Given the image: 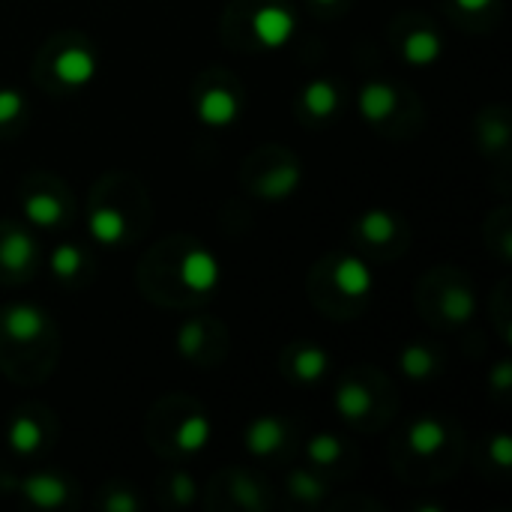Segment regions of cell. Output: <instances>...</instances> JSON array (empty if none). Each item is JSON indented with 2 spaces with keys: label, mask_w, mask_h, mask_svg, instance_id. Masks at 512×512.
Listing matches in <instances>:
<instances>
[{
  "label": "cell",
  "mask_w": 512,
  "mask_h": 512,
  "mask_svg": "<svg viewBox=\"0 0 512 512\" xmlns=\"http://www.w3.org/2000/svg\"><path fill=\"white\" fill-rule=\"evenodd\" d=\"M306 294L309 303L330 321H357L369 309L375 294L372 261L354 252L351 246L330 249L309 267Z\"/></svg>",
  "instance_id": "obj_5"
},
{
  "label": "cell",
  "mask_w": 512,
  "mask_h": 512,
  "mask_svg": "<svg viewBox=\"0 0 512 512\" xmlns=\"http://www.w3.org/2000/svg\"><path fill=\"white\" fill-rule=\"evenodd\" d=\"M93 507L102 512H141L144 510V501H141V495H138V489L132 483L111 480V483H105L96 492Z\"/></svg>",
  "instance_id": "obj_34"
},
{
  "label": "cell",
  "mask_w": 512,
  "mask_h": 512,
  "mask_svg": "<svg viewBox=\"0 0 512 512\" xmlns=\"http://www.w3.org/2000/svg\"><path fill=\"white\" fill-rule=\"evenodd\" d=\"M276 504L273 486L249 468L219 471L204 492V507L210 512H273Z\"/></svg>",
  "instance_id": "obj_16"
},
{
  "label": "cell",
  "mask_w": 512,
  "mask_h": 512,
  "mask_svg": "<svg viewBox=\"0 0 512 512\" xmlns=\"http://www.w3.org/2000/svg\"><path fill=\"white\" fill-rule=\"evenodd\" d=\"M348 102V87L339 78L321 75L309 78L297 96H294V114L306 129H324L330 126Z\"/></svg>",
  "instance_id": "obj_23"
},
{
  "label": "cell",
  "mask_w": 512,
  "mask_h": 512,
  "mask_svg": "<svg viewBox=\"0 0 512 512\" xmlns=\"http://www.w3.org/2000/svg\"><path fill=\"white\" fill-rule=\"evenodd\" d=\"M465 456V432L453 417L423 414L402 426L390 447L393 471L411 486H435L453 477Z\"/></svg>",
  "instance_id": "obj_4"
},
{
  "label": "cell",
  "mask_w": 512,
  "mask_h": 512,
  "mask_svg": "<svg viewBox=\"0 0 512 512\" xmlns=\"http://www.w3.org/2000/svg\"><path fill=\"white\" fill-rule=\"evenodd\" d=\"M39 240L33 228L21 219H0V285L18 288L39 273Z\"/></svg>",
  "instance_id": "obj_21"
},
{
  "label": "cell",
  "mask_w": 512,
  "mask_h": 512,
  "mask_svg": "<svg viewBox=\"0 0 512 512\" xmlns=\"http://www.w3.org/2000/svg\"><path fill=\"white\" fill-rule=\"evenodd\" d=\"M474 144L480 156L498 168H510L512 117L504 102L483 105L474 117Z\"/></svg>",
  "instance_id": "obj_24"
},
{
  "label": "cell",
  "mask_w": 512,
  "mask_h": 512,
  "mask_svg": "<svg viewBox=\"0 0 512 512\" xmlns=\"http://www.w3.org/2000/svg\"><path fill=\"white\" fill-rule=\"evenodd\" d=\"M30 123V102L18 87H0V141L18 138Z\"/></svg>",
  "instance_id": "obj_32"
},
{
  "label": "cell",
  "mask_w": 512,
  "mask_h": 512,
  "mask_svg": "<svg viewBox=\"0 0 512 512\" xmlns=\"http://www.w3.org/2000/svg\"><path fill=\"white\" fill-rule=\"evenodd\" d=\"M333 357L327 354V348H321L318 342L309 339H297L288 342L279 354V375L291 384V387H315L330 375Z\"/></svg>",
  "instance_id": "obj_25"
},
{
  "label": "cell",
  "mask_w": 512,
  "mask_h": 512,
  "mask_svg": "<svg viewBox=\"0 0 512 512\" xmlns=\"http://www.w3.org/2000/svg\"><path fill=\"white\" fill-rule=\"evenodd\" d=\"M153 222V201L144 183L129 171L96 177L84 201V225L96 246L120 252L135 246Z\"/></svg>",
  "instance_id": "obj_3"
},
{
  "label": "cell",
  "mask_w": 512,
  "mask_h": 512,
  "mask_svg": "<svg viewBox=\"0 0 512 512\" xmlns=\"http://www.w3.org/2000/svg\"><path fill=\"white\" fill-rule=\"evenodd\" d=\"M444 369H447V354L435 339H411L399 351V372L414 384L432 381L444 375Z\"/></svg>",
  "instance_id": "obj_28"
},
{
  "label": "cell",
  "mask_w": 512,
  "mask_h": 512,
  "mask_svg": "<svg viewBox=\"0 0 512 512\" xmlns=\"http://www.w3.org/2000/svg\"><path fill=\"white\" fill-rule=\"evenodd\" d=\"M222 276L219 255L189 234L162 237L141 255L135 270L138 291L150 303L186 312L210 303L222 288Z\"/></svg>",
  "instance_id": "obj_1"
},
{
  "label": "cell",
  "mask_w": 512,
  "mask_h": 512,
  "mask_svg": "<svg viewBox=\"0 0 512 512\" xmlns=\"http://www.w3.org/2000/svg\"><path fill=\"white\" fill-rule=\"evenodd\" d=\"M48 267H51L54 282H60L72 291L87 288L96 276V258H93L90 246H84V243L54 246V252L48 255Z\"/></svg>",
  "instance_id": "obj_27"
},
{
  "label": "cell",
  "mask_w": 512,
  "mask_h": 512,
  "mask_svg": "<svg viewBox=\"0 0 512 512\" xmlns=\"http://www.w3.org/2000/svg\"><path fill=\"white\" fill-rule=\"evenodd\" d=\"M0 495H15L27 507L42 512L69 510L78 504V486L60 471H27L12 474L0 468Z\"/></svg>",
  "instance_id": "obj_20"
},
{
  "label": "cell",
  "mask_w": 512,
  "mask_h": 512,
  "mask_svg": "<svg viewBox=\"0 0 512 512\" xmlns=\"http://www.w3.org/2000/svg\"><path fill=\"white\" fill-rule=\"evenodd\" d=\"M99 72H102L99 51L84 30L51 33L39 45V51L30 63L33 84L51 96L78 93V90L90 87L99 78Z\"/></svg>",
  "instance_id": "obj_8"
},
{
  "label": "cell",
  "mask_w": 512,
  "mask_h": 512,
  "mask_svg": "<svg viewBox=\"0 0 512 512\" xmlns=\"http://www.w3.org/2000/svg\"><path fill=\"white\" fill-rule=\"evenodd\" d=\"M483 237H486L489 252H492L498 261L510 264L512 261V207L510 204H498V207L486 216Z\"/></svg>",
  "instance_id": "obj_33"
},
{
  "label": "cell",
  "mask_w": 512,
  "mask_h": 512,
  "mask_svg": "<svg viewBox=\"0 0 512 512\" xmlns=\"http://www.w3.org/2000/svg\"><path fill=\"white\" fill-rule=\"evenodd\" d=\"M480 468L498 471V474H510L512 468V441L507 432H495L492 438L483 441V450L477 456Z\"/></svg>",
  "instance_id": "obj_35"
},
{
  "label": "cell",
  "mask_w": 512,
  "mask_h": 512,
  "mask_svg": "<svg viewBox=\"0 0 512 512\" xmlns=\"http://www.w3.org/2000/svg\"><path fill=\"white\" fill-rule=\"evenodd\" d=\"M60 363V330L54 318L24 300L0 306V375L21 387L45 384Z\"/></svg>",
  "instance_id": "obj_2"
},
{
  "label": "cell",
  "mask_w": 512,
  "mask_h": 512,
  "mask_svg": "<svg viewBox=\"0 0 512 512\" xmlns=\"http://www.w3.org/2000/svg\"><path fill=\"white\" fill-rule=\"evenodd\" d=\"M285 495L291 504H297L303 510H318L330 498V480L321 471H315L312 465H300V468L288 471Z\"/></svg>",
  "instance_id": "obj_31"
},
{
  "label": "cell",
  "mask_w": 512,
  "mask_h": 512,
  "mask_svg": "<svg viewBox=\"0 0 512 512\" xmlns=\"http://www.w3.org/2000/svg\"><path fill=\"white\" fill-rule=\"evenodd\" d=\"M414 306L426 324L438 330H462L477 318V288L465 267L441 264L420 276Z\"/></svg>",
  "instance_id": "obj_10"
},
{
  "label": "cell",
  "mask_w": 512,
  "mask_h": 512,
  "mask_svg": "<svg viewBox=\"0 0 512 512\" xmlns=\"http://www.w3.org/2000/svg\"><path fill=\"white\" fill-rule=\"evenodd\" d=\"M156 501L162 510H189L201 501L198 483L192 471L183 468V462H171L159 480H156Z\"/></svg>",
  "instance_id": "obj_29"
},
{
  "label": "cell",
  "mask_w": 512,
  "mask_h": 512,
  "mask_svg": "<svg viewBox=\"0 0 512 512\" xmlns=\"http://www.w3.org/2000/svg\"><path fill=\"white\" fill-rule=\"evenodd\" d=\"M246 102H249V93L231 69H222V66L204 69L192 84L195 120L213 132H225L237 126L243 120Z\"/></svg>",
  "instance_id": "obj_14"
},
{
  "label": "cell",
  "mask_w": 512,
  "mask_h": 512,
  "mask_svg": "<svg viewBox=\"0 0 512 512\" xmlns=\"http://www.w3.org/2000/svg\"><path fill=\"white\" fill-rule=\"evenodd\" d=\"M492 315H495V324H498V333L504 342L512 339V297H510V282H501L495 288V297H492Z\"/></svg>",
  "instance_id": "obj_36"
},
{
  "label": "cell",
  "mask_w": 512,
  "mask_h": 512,
  "mask_svg": "<svg viewBox=\"0 0 512 512\" xmlns=\"http://www.w3.org/2000/svg\"><path fill=\"white\" fill-rule=\"evenodd\" d=\"M300 15L291 0H231L222 15V39L234 51L276 54L297 36Z\"/></svg>",
  "instance_id": "obj_7"
},
{
  "label": "cell",
  "mask_w": 512,
  "mask_h": 512,
  "mask_svg": "<svg viewBox=\"0 0 512 512\" xmlns=\"http://www.w3.org/2000/svg\"><path fill=\"white\" fill-rule=\"evenodd\" d=\"M240 186L264 204H285L303 186V162L285 144H261L240 165Z\"/></svg>",
  "instance_id": "obj_12"
},
{
  "label": "cell",
  "mask_w": 512,
  "mask_h": 512,
  "mask_svg": "<svg viewBox=\"0 0 512 512\" xmlns=\"http://www.w3.org/2000/svg\"><path fill=\"white\" fill-rule=\"evenodd\" d=\"M300 429L282 414H261L243 429V450L255 462H285L297 450Z\"/></svg>",
  "instance_id": "obj_22"
},
{
  "label": "cell",
  "mask_w": 512,
  "mask_h": 512,
  "mask_svg": "<svg viewBox=\"0 0 512 512\" xmlns=\"http://www.w3.org/2000/svg\"><path fill=\"white\" fill-rule=\"evenodd\" d=\"M489 390H492V396H498V399H510V390H512V363L510 360H501V363H495V369L489 372Z\"/></svg>",
  "instance_id": "obj_37"
},
{
  "label": "cell",
  "mask_w": 512,
  "mask_h": 512,
  "mask_svg": "<svg viewBox=\"0 0 512 512\" xmlns=\"http://www.w3.org/2000/svg\"><path fill=\"white\" fill-rule=\"evenodd\" d=\"M504 12L501 0H444V15L468 33H489Z\"/></svg>",
  "instance_id": "obj_30"
},
{
  "label": "cell",
  "mask_w": 512,
  "mask_h": 512,
  "mask_svg": "<svg viewBox=\"0 0 512 512\" xmlns=\"http://www.w3.org/2000/svg\"><path fill=\"white\" fill-rule=\"evenodd\" d=\"M174 351L180 354V360L186 366H192L198 372H213L231 354V333L219 318L198 312V315H189L186 321H180V327L174 333Z\"/></svg>",
  "instance_id": "obj_17"
},
{
  "label": "cell",
  "mask_w": 512,
  "mask_h": 512,
  "mask_svg": "<svg viewBox=\"0 0 512 512\" xmlns=\"http://www.w3.org/2000/svg\"><path fill=\"white\" fill-rule=\"evenodd\" d=\"M411 240V222L390 207H369L348 228V246L369 261H399L408 255Z\"/></svg>",
  "instance_id": "obj_15"
},
{
  "label": "cell",
  "mask_w": 512,
  "mask_h": 512,
  "mask_svg": "<svg viewBox=\"0 0 512 512\" xmlns=\"http://www.w3.org/2000/svg\"><path fill=\"white\" fill-rule=\"evenodd\" d=\"M57 435H60L57 414L42 402H27V405L15 408L12 417L6 420V432H3L6 450L18 462L39 459L42 453H48L57 444Z\"/></svg>",
  "instance_id": "obj_19"
},
{
  "label": "cell",
  "mask_w": 512,
  "mask_h": 512,
  "mask_svg": "<svg viewBox=\"0 0 512 512\" xmlns=\"http://www.w3.org/2000/svg\"><path fill=\"white\" fill-rule=\"evenodd\" d=\"M333 408L351 429L381 432L396 420L399 399L393 381L378 366H351L336 384Z\"/></svg>",
  "instance_id": "obj_9"
},
{
  "label": "cell",
  "mask_w": 512,
  "mask_h": 512,
  "mask_svg": "<svg viewBox=\"0 0 512 512\" xmlns=\"http://www.w3.org/2000/svg\"><path fill=\"white\" fill-rule=\"evenodd\" d=\"M351 3L354 0H306L312 15H318V18H339L351 9Z\"/></svg>",
  "instance_id": "obj_38"
},
{
  "label": "cell",
  "mask_w": 512,
  "mask_h": 512,
  "mask_svg": "<svg viewBox=\"0 0 512 512\" xmlns=\"http://www.w3.org/2000/svg\"><path fill=\"white\" fill-rule=\"evenodd\" d=\"M144 438L159 459L186 462L210 447L213 420L201 399L189 393H168L147 411Z\"/></svg>",
  "instance_id": "obj_6"
},
{
  "label": "cell",
  "mask_w": 512,
  "mask_h": 512,
  "mask_svg": "<svg viewBox=\"0 0 512 512\" xmlns=\"http://www.w3.org/2000/svg\"><path fill=\"white\" fill-rule=\"evenodd\" d=\"M390 45L402 63L417 66V69L435 66L447 48L441 27L426 12H417V9H405L390 21Z\"/></svg>",
  "instance_id": "obj_18"
},
{
  "label": "cell",
  "mask_w": 512,
  "mask_h": 512,
  "mask_svg": "<svg viewBox=\"0 0 512 512\" xmlns=\"http://www.w3.org/2000/svg\"><path fill=\"white\" fill-rule=\"evenodd\" d=\"M21 219L39 231H63L75 222L78 204L63 177L51 171H30L18 183Z\"/></svg>",
  "instance_id": "obj_13"
},
{
  "label": "cell",
  "mask_w": 512,
  "mask_h": 512,
  "mask_svg": "<svg viewBox=\"0 0 512 512\" xmlns=\"http://www.w3.org/2000/svg\"><path fill=\"white\" fill-rule=\"evenodd\" d=\"M363 123L384 138H414L423 129V102L390 78H369L357 93Z\"/></svg>",
  "instance_id": "obj_11"
},
{
  "label": "cell",
  "mask_w": 512,
  "mask_h": 512,
  "mask_svg": "<svg viewBox=\"0 0 512 512\" xmlns=\"http://www.w3.org/2000/svg\"><path fill=\"white\" fill-rule=\"evenodd\" d=\"M306 462L333 483L357 471V450L333 432H318L306 441Z\"/></svg>",
  "instance_id": "obj_26"
}]
</instances>
